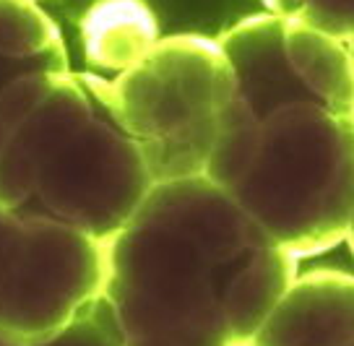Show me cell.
I'll return each mask as SVG.
<instances>
[{"label":"cell","mask_w":354,"mask_h":346,"mask_svg":"<svg viewBox=\"0 0 354 346\" xmlns=\"http://www.w3.org/2000/svg\"><path fill=\"white\" fill-rule=\"evenodd\" d=\"M297 263L209 177L167 180L107 242L97 310L115 346H248Z\"/></svg>","instance_id":"6da1fadb"},{"label":"cell","mask_w":354,"mask_h":346,"mask_svg":"<svg viewBox=\"0 0 354 346\" xmlns=\"http://www.w3.org/2000/svg\"><path fill=\"white\" fill-rule=\"evenodd\" d=\"M203 177L295 258L326 253L354 211V110L318 97L253 110L232 94Z\"/></svg>","instance_id":"7a4b0ae2"},{"label":"cell","mask_w":354,"mask_h":346,"mask_svg":"<svg viewBox=\"0 0 354 346\" xmlns=\"http://www.w3.org/2000/svg\"><path fill=\"white\" fill-rule=\"evenodd\" d=\"M154 188L110 104L107 79L60 73L0 154V209L47 216L110 242Z\"/></svg>","instance_id":"3957f363"},{"label":"cell","mask_w":354,"mask_h":346,"mask_svg":"<svg viewBox=\"0 0 354 346\" xmlns=\"http://www.w3.org/2000/svg\"><path fill=\"white\" fill-rule=\"evenodd\" d=\"M107 91L156 185L206 172L234 73L216 39L183 34L159 39L136 66L107 79Z\"/></svg>","instance_id":"277c9868"},{"label":"cell","mask_w":354,"mask_h":346,"mask_svg":"<svg viewBox=\"0 0 354 346\" xmlns=\"http://www.w3.org/2000/svg\"><path fill=\"white\" fill-rule=\"evenodd\" d=\"M21 216V235L0 273V338L47 346L94 313L107 245L55 219Z\"/></svg>","instance_id":"5b68a950"},{"label":"cell","mask_w":354,"mask_h":346,"mask_svg":"<svg viewBox=\"0 0 354 346\" xmlns=\"http://www.w3.org/2000/svg\"><path fill=\"white\" fill-rule=\"evenodd\" d=\"M248 346H354V273H297Z\"/></svg>","instance_id":"8992f818"},{"label":"cell","mask_w":354,"mask_h":346,"mask_svg":"<svg viewBox=\"0 0 354 346\" xmlns=\"http://www.w3.org/2000/svg\"><path fill=\"white\" fill-rule=\"evenodd\" d=\"M37 68L68 70L63 37L34 0H0V97L13 79ZM11 128L0 117V154Z\"/></svg>","instance_id":"52a82bcc"},{"label":"cell","mask_w":354,"mask_h":346,"mask_svg":"<svg viewBox=\"0 0 354 346\" xmlns=\"http://www.w3.org/2000/svg\"><path fill=\"white\" fill-rule=\"evenodd\" d=\"M91 66L122 73L159 42L154 13L144 0H100L81 21Z\"/></svg>","instance_id":"ba28073f"},{"label":"cell","mask_w":354,"mask_h":346,"mask_svg":"<svg viewBox=\"0 0 354 346\" xmlns=\"http://www.w3.org/2000/svg\"><path fill=\"white\" fill-rule=\"evenodd\" d=\"M268 13L305 21L349 42L354 37V0H263Z\"/></svg>","instance_id":"9c48e42d"},{"label":"cell","mask_w":354,"mask_h":346,"mask_svg":"<svg viewBox=\"0 0 354 346\" xmlns=\"http://www.w3.org/2000/svg\"><path fill=\"white\" fill-rule=\"evenodd\" d=\"M346 245L352 247L354 253V211H352V219H349V229H346Z\"/></svg>","instance_id":"30bf717a"},{"label":"cell","mask_w":354,"mask_h":346,"mask_svg":"<svg viewBox=\"0 0 354 346\" xmlns=\"http://www.w3.org/2000/svg\"><path fill=\"white\" fill-rule=\"evenodd\" d=\"M0 346H21V344H13V341H6V338H0Z\"/></svg>","instance_id":"8fae6325"}]
</instances>
